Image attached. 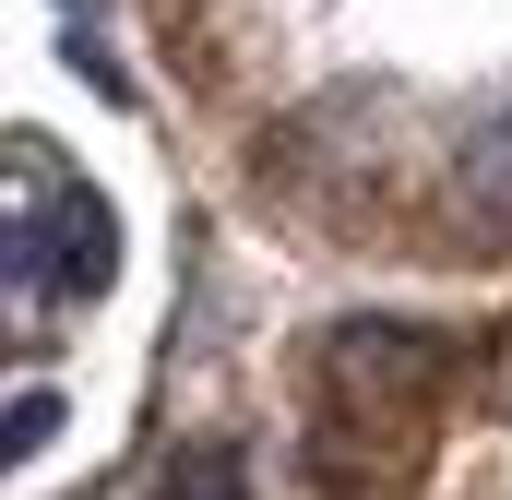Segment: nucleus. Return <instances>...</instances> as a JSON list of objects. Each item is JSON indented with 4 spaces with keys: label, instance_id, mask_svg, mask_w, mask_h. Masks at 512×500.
I'll list each match as a JSON object with an SVG mask.
<instances>
[{
    "label": "nucleus",
    "instance_id": "1",
    "mask_svg": "<svg viewBox=\"0 0 512 500\" xmlns=\"http://www.w3.org/2000/svg\"><path fill=\"white\" fill-rule=\"evenodd\" d=\"M453 203H465V215H489V227H512V120H489L477 143H465V167H453Z\"/></svg>",
    "mask_w": 512,
    "mask_h": 500
},
{
    "label": "nucleus",
    "instance_id": "2",
    "mask_svg": "<svg viewBox=\"0 0 512 500\" xmlns=\"http://www.w3.org/2000/svg\"><path fill=\"white\" fill-rule=\"evenodd\" d=\"M334 370H346V381H417L429 358H417L405 334H346V358H334Z\"/></svg>",
    "mask_w": 512,
    "mask_h": 500
},
{
    "label": "nucleus",
    "instance_id": "3",
    "mask_svg": "<svg viewBox=\"0 0 512 500\" xmlns=\"http://www.w3.org/2000/svg\"><path fill=\"white\" fill-rule=\"evenodd\" d=\"M48 429H60V405H48V393H36V405H12V417H0V453H36V441H48Z\"/></svg>",
    "mask_w": 512,
    "mask_h": 500
}]
</instances>
